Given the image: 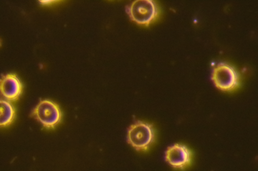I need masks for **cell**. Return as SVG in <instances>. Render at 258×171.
<instances>
[{"label":"cell","instance_id":"obj_9","mask_svg":"<svg viewBox=\"0 0 258 171\" xmlns=\"http://www.w3.org/2000/svg\"><path fill=\"white\" fill-rule=\"evenodd\" d=\"M2 40L0 39V47L2 46Z\"/></svg>","mask_w":258,"mask_h":171},{"label":"cell","instance_id":"obj_3","mask_svg":"<svg viewBox=\"0 0 258 171\" xmlns=\"http://www.w3.org/2000/svg\"><path fill=\"white\" fill-rule=\"evenodd\" d=\"M130 19L139 25L148 26L159 15L157 4L151 0H137L126 7Z\"/></svg>","mask_w":258,"mask_h":171},{"label":"cell","instance_id":"obj_6","mask_svg":"<svg viewBox=\"0 0 258 171\" xmlns=\"http://www.w3.org/2000/svg\"><path fill=\"white\" fill-rule=\"evenodd\" d=\"M22 90V84L16 74L9 73L0 78V93L7 101L17 100Z\"/></svg>","mask_w":258,"mask_h":171},{"label":"cell","instance_id":"obj_7","mask_svg":"<svg viewBox=\"0 0 258 171\" xmlns=\"http://www.w3.org/2000/svg\"><path fill=\"white\" fill-rule=\"evenodd\" d=\"M15 109L8 101L0 99V127L10 125L15 117Z\"/></svg>","mask_w":258,"mask_h":171},{"label":"cell","instance_id":"obj_4","mask_svg":"<svg viewBox=\"0 0 258 171\" xmlns=\"http://www.w3.org/2000/svg\"><path fill=\"white\" fill-rule=\"evenodd\" d=\"M211 79L217 88L224 91H233L240 84L237 71L231 66L224 63H220L214 67Z\"/></svg>","mask_w":258,"mask_h":171},{"label":"cell","instance_id":"obj_5","mask_svg":"<svg viewBox=\"0 0 258 171\" xmlns=\"http://www.w3.org/2000/svg\"><path fill=\"white\" fill-rule=\"evenodd\" d=\"M165 158L166 161L173 167L183 169L190 164L192 153L186 146L175 143L167 148Z\"/></svg>","mask_w":258,"mask_h":171},{"label":"cell","instance_id":"obj_1","mask_svg":"<svg viewBox=\"0 0 258 171\" xmlns=\"http://www.w3.org/2000/svg\"><path fill=\"white\" fill-rule=\"evenodd\" d=\"M155 131L151 123L137 120L128 128L127 142L138 151H146L153 144Z\"/></svg>","mask_w":258,"mask_h":171},{"label":"cell","instance_id":"obj_2","mask_svg":"<svg viewBox=\"0 0 258 171\" xmlns=\"http://www.w3.org/2000/svg\"><path fill=\"white\" fill-rule=\"evenodd\" d=\"M31 115L47 129L54 128L60 123L62 117L58 105L47 99L40 100L32 110Z\"/></svg>","mask_w":258,"mask_h":171},{"label":"cell","instance_id":"obj_8","mask_svg":"<svg viewBox=\"0 0 258 171\" xmlns=\"http://www.w3.org/2000/svg\"><path fill=\"white\" fill-rule=\"evenodd\" d=\"M54 1H40V3L42 5H48V4H51L52 2H54Z\"/></svg>","mask_w":258,"mask_h":171}]
</instances>
